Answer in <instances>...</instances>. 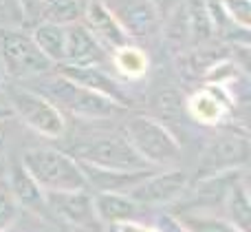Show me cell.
<instances>
[{"label":"cell","instance_id":"cell-27","mask_svg":"<svg viewBox=\"0 0 251 232\" xmlns=\"http://www.w3.org/2000/svg\"><path fill=\"white\" fill-rule=\"evenodd\" d=\"M156 228H159V232H185L172 215H161L156 221Z\"/></svg>","mask_w":251,"mask_h":232},{"label":"cell","instance_id":"cell-32","mask_svg":"<svg viewBox=\"0 0 251 232\" xmlns=\"http://www.w3.org/2000/svg\"><path fill=\"white\" fill-rule=\"evenodd\" d=\"M2 232H18V230H16V226H11V228H7V230H2Z\"/></svg>","mask_w":251,"mask_h":232},{"label":"cell","instance_id":"cell-29","mask_svg":"<svg viewBox=\"0 0 251 232\" xmlns=\"http://www.w3.org/2000/svg\"><path fill=\"white\" fill-rule=\"evenodd\" d=\"M4 148H7V126L4 122H0V157L4 155Z\"/></svg>","mask_w":251,"mask_h":232},{"label":"cell","instance_id":"cell-17","mask_svg":"<svg viewBox=\"0 0 251 232\" xmlns=\"http://www.w3.org/2000/svg\"><path fill=\"white\" fill-rule=\"evenodd\" d=\"M93 208L100 224L115 226L122 221L141 219L146 208H141L128 193H93Z\"/></svg>","mask_w":251,"mask_h":232},{"label":"cell","instance_id":"cell-23","mask_svg":"<svg viewBox=\"0 0 251 232\" xmlns=\"http://www.w3.org/2000/svg\"><path fill=\"white\" fill-rule=\"evenodd\" d=\"M218 7L234 27L243 31L251 27V0H218Z\"/></svg>","mask_w":251,"mask_h":232},{"label":"cell","instance_id":"cell-18","mask_svg":"<svg viewBox=\"0 0 251 232\" xmlns=\"http://www.w3.org/2000/svg\"><path fill=\"white\" fill-rule=\"evenodd\" d=\"M110 64H113L115 75L119 80L139 82L150 71V56H148V51L143 47L128 42L124 47H119L117 51L110 53Z\"/></svg>","mask_w":251,"mask_h":232},{"label":"cell","instance_id":"cell-2","mask_svg":"<svg viewBox=\"0 0 251 232\" xmlns=\"http://www.w3.org/2000/svg\"><path fill=\"white\" fill-rule=\"evenodd\" d=\"M20 162L33 175L44 193L57 190H84L86 179L79 162L71 153L53 146H31L22 153ZM88 190V188H86Z\"/></svg>","mask_w":251,"mask_h":232},{"label":"cell","instance_id":"cell-14","mask_svg":"<svg viewBox=\"0 0 251 232\" xmlns=\"http://www.w3.org/2000/svg\"><path fill=\"white\" fill-rule=\"evenodd\" d=\"M231 97L223 88L207 84L185 100V113L201 126H218L229 115Z\"/></svg>","mask_w":251,"mask_h":232},{"label":"cell","instance_id":"cell-19","mask_svg":"<svg viewBox=\"0 0 251 232\" xmlns=\"http://www.w3.org/2000/svg\"><path fill=\"white\" fill-rule=\"evenodd\" d=\"M35 47L42 51V56L51 62L53 66L64 64V47H66V31L62 25H53V22H40L31 31Z\"/></svg>","mask_w":251,"mask_h":232},{"label":"cell","instance_id":"cell-3","mask_svg":"<svg viewBox=\"0 0 251 232\" xmlns=\"http://www.w3.org/2000/svg\"><path fill=\"white\" fill-rule=\"evenodd\" d=\"M124 137L137 155L152 168L176 166L181 159V144L176 135L161 119L152 115H132L124 126Z\"/></svg>","mask_w":251,"mask_h":232},{"label":"cell","instance_id":"cell-1","mask_svg":"<svg viewBox=\"0 0 251 232\" xmlns=\"http://www.w3.org/2000/svg\"><path fill=\"white\" fill-rule=\"evenodd\" d=\"M22 84L42 93L62 113H69L79 119H108V117H115L117 113H122V111H126V106L71 82L69 78H64L57 71H51V73L40 75V78H33Z\"/></svg>","mask_w":251,"mask_h":232},{"label":"cell","instance_id":"cell-10","mask_svg":"<svg viewBox=\"0 0 251 232\" xmlns=\"http://www.w3.org/2000/svg\"><path fill=\"white\" fill-rule=\"evenodd\" d=\"M249 162V140L245 133H221L212 137L203 153V175L229 168H247Z\"/></svg>","mask_w":251,"mask_h":232},{"label":"cell","instance_id":"cell-33","mask_svg":"<svg viewBox=\"0 0 251 232\" xmlns=\"http://www.w3.org/2000/svg\"><path fill=\"white\" fill-rule=\"evenodd\" d=\"M35 2H38V4H42V2H44V0H35Z\"/></svg>","mask_w":251,"mask_h":232},{"label":"cell","instance_id":"cell-8","mask_svg":"<svg viewBox=\"0 0 251 232\" xmlns=\"http://www.w3.org/2000/svg\"><path fill=\"white\" fill-rule=\"evenodd\" d=\"M187 184H190L187 173L170 166V168H165V171H152L150 175L143 181H139L128 195L141 208L150 210V208H161V206H172V203H176L178 197L185 193Z\"/></svg>","mask_w":251,"mask_h":232},{"label":"cell","instance_id":"cell-11","mask_svg":"<svg viewBox=\"0 0 251 232\" xmlns=\"http://www.w3.org/2000/svg\"><path fill=\"white\" fill-rule=\"evenodd\" d=\"M132 40L159 33L163 18L150 0H104Z\"/></svg>","mask_w":251,"mask_h":232},{"label":"cell","instance_id":"cell-31","mask_svg":"<svg viewBox=\"0 0 251 232\" xmlns=\"http://www.w3.org/2000/svg\"><path fill=\"white\" fill-rule=\"evenodd\" d=\"M7 75L2 73V69H0V97H4V91H7ZM0 104H4V102H0Z\"/></svg>","mask_w":251,"mask_h":232},{"label":"cell","instance_id":"cell-12","mask_svg":"<svg viewBox=\"0 0 251 232\" xmlns=\"http://www.w3.org/2000/svg\"><path fill=\"white\" fill-rule=\"evenodd\" d=\"M82 22L93 33V38L108 53L117 51L119 47H124V44H128V42H134V40L126 33L122 22L117 20V16L110 11L104 0H86Z\"/></svg>","mask_w":251,"mask_h":232},{"label":"cell","instance_id":"cell-15","mask_svg":"<svg viewBox=\"0 0 251 232\" xmlns=\"http://www.w3.org/2000/svg\"><path fill=\"white\" fill-rule=\"evenodd\" d=\"M79 166H82L84 179H86V188L91 193H130L139 181H143L152 171H156V168L117 171V168H101L88 162H79Z\"/></svg>","mask_w":251,"mask_h":232},{"label":"cell","instance_id":"cell-13","mask_svg":"<svg viewBox=\"0 0 251 232\" xmlns=\"http://www.w3.org/2000/svg\"><path fill=\"white\" fill-rule=\"evenodd\" d=\"M66 47H64V64L88 66V64H110V53L93 38V33L84 27V22L66 25Z\"/></svg>","mask_w":251,"mask_h":232},{"label":"cell","instance_id":"cell-24","mask_svg":"<svg viewBox=\"0 0 251 232\" xmlns=\"http://www.w3.org/2000/svg\"><path fill=\"white\" fill-rule=\"evenodd\" d=\"M25 2L22 0H0V25L18 27L25 20Z\"/></svg>","mask_w":251,"mask_h":232},{"label":"cell","instance_id":"cell-22","mask_svg":"<svg viewBox=\"0 0 251 232\" xmlns=\"http://www.w3.org/2000/svg\"><path fill=\"white\" fill-rule=\"evenodd\" d=\"M86 0H44L42 2V20L53 25H73L82 22Z\"/></svg>","mask_w":251,"mask_h":232},{"label":"cell","instance_id":"cell-21","mask_svg":"<svg viewBox=\"0 0 251 232\" xmlns=\"http://www.w3.org/2000/svg\"><path fill=\"white\" fill-rule=\"evenodd\" d=\"M225 217L243 232H249L251 228V197L247 188V179L238 181L231 186V190L223 199Z\"/></svg>","mask_w":251,"mask_h":232},{"label":"cell","instance_id":"cell-20","mask_svg":"<svg viewBox=\"0 0 251 232\" xmlns=\"http://www.w3.org/2000/svg\"><path fill=\"white\" fill-rule=\"evenodd\" d=\"M172 217L185 232H243L225 215H216L212 210H178Z\"/></svg>","mask_w":251,"mask_h":232},{"label":"cell","instance_id":"cell-30","mask_svg":"<svg viewBox=\"0 0 251 232\" xmlns=\"http://www.w3.org/2000/svg\"><path fill=\"white\" fill-rule=\"evenodd\" d=\"M11 117H13L11 109H9L7 104H0V122H9Z\"/></svg>","mask_w":251,"mask_h":232},{"label":"cell","instance_id":"cell-5","mask_svg":"<svg viewBox=\"0 0 251 232\" xmlns=\"http://www.w3.org/2000/svg\"><path fill=\"white\" fill-rule=\"evenodd\" d=\"M0 69L13 82H29L33 78L55 71V66L35 47L31 33L16 27L0 31Z\"/></svg>","mask_w":251,"mask_h":232},{"label":"cell","instance_id":"cell-16","mask_svg":"<svg viewBox=\"0 0 251 232\" xmlns=\"http://www.w3.org/2000/svg\"><path fill=\"white\" fill-rule=\"evenodd\" d=\"M7 184H9V193L16 199L18 208L26 212H33L38 217H44V199H47V193L40 188V184L33 179L29 171L25 168L22 162H11L7 171Z\"/></svg>","mask_w":251,"mask_h":232},{"label":"cell","instance_id":"cell-9","mask_svg":"<svg viewBox=\"0 0 251 232\" xmlns=\"http://www.w3.org/2000/svg\"><path fill=\"white\" fill-rule=\"evenodd\" d=\"M57 73H62L64 78H69L71 82L79 84V87L88 88L93 93H100V95L108 97V100L117 102L128 109L130 104V95L124 88L122 80L115 73H110L104 64H88V66H73V64H60L57 66Z\"/></svg>","mask_w":251,"mask_h":232},{"label":"cell","instance_id":"cell-28","mask_svg":"<svg viewBox=\"0 0 251 232\" xmlns=\"http://www.w3.org/2000/svg\"><path fill=\"white\" fill-rule=\"evenodd\" d=\"M150 2L156 7V11L161 13V18H168L170 13L174 11V9L181 7L183 0H150Z\"/></svg>","mask_w":251,"mask_h":232},{"label":"cell","instance_id":"cell-26","mask_svg":"<svg viewBox=\"0 0 251 232\" xmlns=\"http://www.w3.org/2000/svg\"><path fill=\"white\" fill-rule=\"evenodd\" d=\"M108 232H159L156 226H148L141 219H130V221H122V224L108 226Z\"/></svg>","mask_w":251,"mask_h":232},{"label":"cell","instance_id":"cell-6","mask_svg":"<svg viewBox=\"0 0 251 232\" xmlns=\"http://www.w3.org/2000/svg\"><path fill=\"white\" fill-rule=\"evenodd\" d=\"M79 162L95 164L101 168H117V171H146L152 168L137 155V150L130 146L124 133H110V135H95L91 140H84L75 146L73 153Z\"/></svg>","mask_w":251,"mask_h":232},{"label":"cell","instance_id":"cell-7","mask_svg":"<svg viewBox=\"0 0 251 232\" xmlns=\"http://www.w3.org/2000/svg\"><path fill=\"white\" fill-rule=\"evenodd\" d=\"M44 219L55 221L57 226H64L69 230H93L97 226L95 208H93L91 190H57L47 193L44 199Z\"/></svg>","mask_w":251,"mask_h":232},{"label":"cell","instance_id":"cell-4","mask_svg":"<svg viewBox=\"0 0 251 232\" xmlns=\"http://www.w3.org/2000/svg\"><path fill=\"white\" fill-rule=\"evenodd\" d=\"M4 100H7L4 104L11 109L13 117H18L38 135L55 140L66 133L64 113L42 93L33 91L25 84H7Z\"/></svg>","mask_w":251,"mask_h":232},{"label":"cell","instance_id":"cell-25","mask_svg":"<svg viewBox=\"0 0 251 232\" xmlns=\"http://www.w3.org/2000/svg\"><path fill=\"white\" fill-rule=\"evenodd\" d=\"M18 212H20V208H18L16 199L11 197V193L9 190H0V232L16 226Z\"/></svg>","mask_w":251,"mask_h":232}]
</instances>
